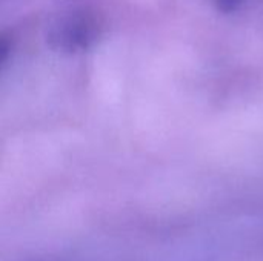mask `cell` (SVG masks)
Wrapping results in <instances>:
<instances>
[{"label": "cell", "mask_w": 263, "mask_h": 261, "mask_svg": "<svg viewBox=\"0 0 263 261\" xmlns=\"http://www.w3.org/2000/svg\"><path fill=\"white\" fill-rule=\"evenodd\" d=\"M220 11L225 12H231L234 9H237L242 3V0H211Z\"/></svg>", "instance_id": "obj_1"}]
</instances>
